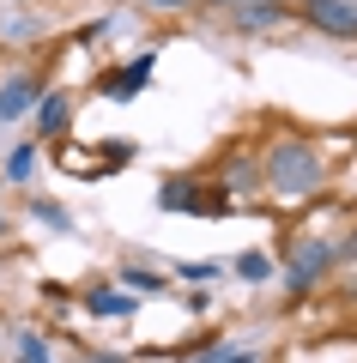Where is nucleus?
<instances>
[{"label":"nucleus","instance_id":"1","mask_svg":"<svg viewBox=\"0 0 357 363\" xmlns=\"http://www.w3.org/2000/svg\"><path fill=\"white\" fill-rule=\"evenodd\" d=\"M321 182H327V164H321V152L303 145V140H279L260 157V188H273L279 200H309Z\"/></svg>","mask_w":357,"mask_h":363},{"label":"nucleus","instance_id":"2","mask_svg":"<svg viewBox=\"0 0 357 363\" xmlns=\"http://www.w3.org/2000/svg\"><path fill=\"white\" fill-rule=\"evenodd\" d=\"M327 267H333V242H321V236L297 242V248H291V267H285V285H291V297L315 291L321 279H327Z\"/></svg>","mask_w":357,"mask_h":363},{"label":"nucleus","instance_id":"3","mask_svg":"<svg viewBox=\"0 0 357 363\" xmlns=\"http://www.w3.org/2000/svg\"><path fill=\"white\" fill-rule=\"evenodd\" d=\"M303 25L321 37H357V0H303Z\"/></svg>","mask_w":357,"mask_h":363},{"label":"nucleus","instance_id":"4","mask_svg":"<svg viewBox=\"0 0 357 363\" xmlns=\"http://www.w3.org/2000/svg\"><path fill=\"white\" fill-rule=\"evenodd\" d=\"M145 79H152V55H140V61L115 67V73H103V97H115V104H128V97H140Z\"/></svg>","mask_w":357,"mask_h":363},{"label":"nucleus","instance_id":"5","mask_svg":"<svg viewBox=\"0 0 357 363\" xmlns=\"http://www.w3.org/2000/svg\"><path fill=\"white\" fill-rule=\"evenodd\" d=\"M273 25H285V6H279V0H248V6H230V30H243V37L273 30Z\"/></svg>","mask_w":357,"mask_h":363},{"label":"nucleus","instance_id":"6","mask_svg":"<svg viewBox=\"0 0 357 363\" xmlns=\"http://www.w3.org/2000/svg\"><path fill=\"white\" fill-rule=\"evenodd\" d=\"M37 97H43V85L31 73H13L6 85H0V121H18L25 109H37Z\"/></svg>","mask_w":357,"mask_h":363},{"label":"nucleus","instance_id":"7","mask_svg":"<svg viewBox=\"0 0 357 363\" xmlns=\"http://www.w3.org/2000/svg\"><path fill=\"white\" fill-rule=\"evenodd\" d=\"M158 206H164V212H218L224 200H200L188 176H170L164 188H158Z\"/></svg>","mask_w":357,"mask_h":363},{"label":"nucleus","instance_id":"8","mask_svg":"<svg viewBox=\"0 0 357 363\" xmlns=\"http://www.w3.org/2000/svg\"><path fill=\"white\" fill-rule=\"evenodd\" d=\"M67 121H73V97L67 91H43L37 97V133H67Z\"/></svg>","mask_w":357,"mask_h":363},{"label":"nucleus","instance_id":"9","mask_svg":"<svg viewBox=\"0 0 357 363\" xmlns=\"http://www.w3.org/2000/svg\"><path fill=\"white\" fill-rule=\"evenodd\" d=\"M260 188V164L255 157H224V194H248Z\"/></svg>","mask_w":357,"mask_h":363},{"label":"nucleus","instance_id":"10","mask_svg":"<svg viewBox=\"0 0 357 363\" xmlns=\"http://www.w3.org/2000/svg\"><path fill=\"white\" fill-rule=\"evenodd\" d=\"M85 309H91V315H128V309H133V297H121V291H91Z\"/></svg>","mask_w":357,"mask_h":363},{"label":"nucleus","instance_id":"11","mask_svg":"<svg viewBox=\"0 0 357 363\" xmlns=\"http://www.w3.org/2000/svg\"><path fill=\"white\" fill-rule=\"evenodd\" d=\"M31 169H37V145H18L6 157V182H31Z\"/></svg>","mask_w":357,"mask_h":363},{"label":"nucleus","instance_id":"12","mask_svg":"<svg viewBox=\"0 0 357 363\" xmlns=\"http://www.w3.org/2000/svg\"><path fill=\"white\" fill-rule=\"evenodd\" d=\"M218 272H224L218 260H182V267H176V279H188V285H206V279H218Z\"/></svg>","mask_w":357,"mask_h":363},{"label":"nucleus","instance_id":"13","mask_svg":"<svg viewBox=\"0 0 357 363\" xmlns=\"http://www.w3.org/2000/svg\"><path fill=\"white\" fill-rule=\"evenodd\" d=\"M121 279H128V291H145V297H158V291H164V279H158L152 267H128Z\"/></svg>","mask_w":357,"mask_h":363},{"label":"nucleus","instance_id":"14","mask_svg":"<svg viewBox=\"0 0 357 363\" xmlns=\"http://www.w3.org/2000/svg\"><path fill=\"white\" fill-rule=\"evenodd\" d=\"M18 363H55V351H49V339H37V333H25V339H18Z\"/></svg>","mask_w":357,"mask_h":363},{"label":"nucleus","instance_id":"15","mask_svg":"<svg viewBox=\"0 0 357 363\" xmlns=\"http://www.w3.org/2000/svg\"><path fill=\"white\" fill-rule=\"evenodd\" d=\"M31 218H43L49 230H67V224H73V218H67V206H55V200H37V206H31Z\"/></svg>","mask_w":357,"mask_h":363},{"label":"nucleus","instance_id":"16","mask_svg":"<svg viewBox=\"0 0 357 363\" xmlns=\"http://www.w3.org/2000/svg\"><path fill=\"white\" fill-rule=\"evenodd\" d=\"M267 272H273L267 255H236V279H267Z\"/></svg>","mask_w":357,"mask_h":363},{"label":"nucleus","instance_id":"17","mask_svg":"<svg viewBox=\"0 0 357 363\" xmlns=\"http://www.w3.org/2000/svg\"><path fill=\"white\" fill-rule=\"evenodd\" d=\"M79 363H128L121 351H79Z\"/></svg>","mask_w":357,"mask_h":363},{"label":"nucleus","instance_id":"18","mask_svg":"<svg viewBox=\"0 0 357 363\" xmlns=\"http://www.w3.org/2000/svg\"><path fill=\"white\" fill-rule=\"evenodd\" d=\"M152 13H176V6H194V0H145Z\"/></svg>","mask_w":357,"mask_h":363},{"label":"nucleus","instance_id":"19","mask_svg":"<svg viewBox=\"0 0 357 363\" xmlns=\"http://www.w3.org/2000/svg\"><path fill=\"white\" fill-rule=\"evenodd\" d=\"M212 6H248V0H212Z\"/></svg>","mask_w":357,"mask_h":363},{"label":"nucleus","instance_id":"20","mask_svg":"<svg viewBox=\"0 0 357 363\" xmlns=\"http://www.w3.org/2000/svg\"><path fill=\"white\" fill-rule=\"evenodd\" d=\"M0 236H6V218H0Z\"/></svg>","mask_w":357,"mask_h":363},{"label":"nucleus","instance_id":"21","mask_svg":"<svg viewBox=\"0 0 357 363\" xmlns=\"http://www.w3.org/2000/svg\"><path fill=\"white\" fill-rule=\"evenodd\" d=\"M0 188H6V182H0Z\"/></svg>","mask_w":357,"mask_h":363}]
</instances>
